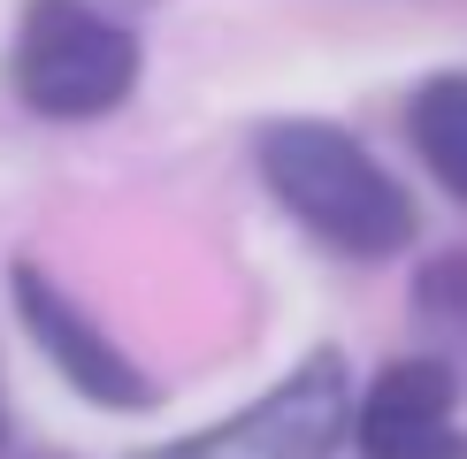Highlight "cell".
I'll list each match as a JSON object with an SVG mask.
<instances>
[{
  "label": "cell",
  "mask_w": 467,
  "mask_h": 459,
  "mask_svg": "<svg viewBox=\"0 0 467 459\" xmlns=\"http://www.w3.org/2000/svg\"><path fill=\"white\" fill-rule=\"evenodd\" d=\"M8 85L31 115L54 123H92V115L123 107L139 85V38L92 0H31L16 24Z\"/></svg>",
  "instance_id": "7a4b0ae2"
},
{
  "label": "cell",
  "mask_w": 467,
  "mask_h": 459,
  "mask_svg": "<svg viewBox=\"0 0 467 459\" xmlns=\"http://www.w3.org/2000/svg\"><path fill=\"white\" fill-rule=\"evenodd\" d=\"M0 436H8V421H0Z\"/></svg>",
  "instance_id": "ba28073f"
},
{
  "label": "cell",
  "mask_w": 467,
  "mask_h": 459,
  "mask_svg": "<svg viewBox=\"0 0 467 459\" xmlns=\"http://www.w3.org/2000/svg\"><path fill=\"white\" fill-rule=\"evenodd\" d=\"M360 459H467L452 360H391L353 413Z\"/></svg>",
  "instance_id": "277c9868"
},
{
  "label": "cell",
  "mask_w": 467,
  "mask_h": 459,
  "mask_svg": "<svg viewBox=\"0 0 467 459\" xmlns=\"http://www.w3.org/2000/svg\"><path fill=\"white\" fill-rule=\"evenodd\" d=\"M261 177L299 215V230H315L322 245H337L353 260H383L414 238V207L391 184V168H376L368 146L345 138L337 123H268Z\"/></svg>",
  "instance_id": "6da1fadb"
},
{
  "label": "cell",
  "mask_w": 467,
  "mask_h": 459,
  "mask_svg": "<svg viewBox=\"0 0 467 459\" xmlns=\"http://www.w3.org/2000/svg\"><path fill=\"white\" fill-rule=\"evenodd\" d=\"M16 306H24V321H31V337H38V352H47L54 368H62L77 391L92 398V406H146V398H153V382L130 368V360L115 352V344L92 330V321L77 314V306L54 291L38 268H16Z\"/></svg>",
  "instance_id": "5b68a950"
},
{
  "label": "cell",
  "mask_w": 467,
  "mask_h": 459,
  "mask_svg": "<svg viewBox=\"0 0 467 459\" xmlns=\"http://www.w3.org/2000/svg\"><path fill=\"white\" fill-rule=\"evenodd\" d=\"M406 130H414V153L437 168V184L467 199V76H430Z\"/></svg>",
  "instance_id": "8992f818"
},
{
  "label": "cell",
  "mask_w": 467,
  "mask_h": 459,
  "mask_svg": "<svg viewBox=\"0 0 467 459\" xmlns=\"http://www.w3.org/2000/svg\"><path fill=\"white\" fill-rule=\"evenodd\" d=\"M414 314H421V321H430V330H437V337L467 360V253H444V260L421 268Z\"/></svg>",
  "instance_id": "52a82bcc"
},
{
  "label": "cell",
  "mask_w": 467,
  "mask_h": 459,
  "mask_svg": "<svg viewBox=\"0 0 467 459\" xmlns=\"http://www.w3.org/2000/svg\"><path fill=\"white\" fill-rule=\"evenodd\" d=\"M353 429V391H345L337 352H306L276 391H261L245 413L215 421V429L161 444L146 459H329L337 436Z\"/></svg>",
  "instance_id": "3957f363"
}]
</instances>
